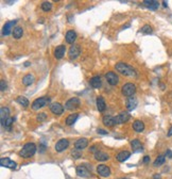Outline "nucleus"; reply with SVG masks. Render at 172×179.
<instances>
[{"mask_svg": "<svg viewBox=\"0 0 172 179\" xmlns=\"http://www.w3.org/2000/svg\"><path fill=\"white\" fill-rule=\"evenodd\" d=\"M15 25H16V21L15 20H12V21L7 22V24L3 26V29H2V34L3 35H9L11 32H13V30H14V28H15Z\"/></svg>", "mask_w": 172, "mask_h": 179, "instance_id": "nucleus-15", "label": "nucleus"}, {"mask_svg": "<svg viewBox=\"0 0 172 179\" xmlns=\"http://www.w3.org/2000/svg\"><path fill=\"white\" fill-rule=\"evenodd\" d=\"M30 64H31V63H30V62H26V63H25V66H26V67L30 66Z\"/></svg>", "mask_w": 172, "mask_h": 179, "instance_id": "nucleus-43", "label": "nucleus"}, {"mask_svg": "<svg viewBox=\"0 0 172 179\" xmlns=\"http://www.w3.org/2000/svg\"><path fill=\"white\" fill-rule=\"evenodd\" d=\"M0 165L2 167H7V169H16V162L12 161L10 158H1L0 159Z\"/></svg>", "mask_w": 172, "mask_h": 179, "instance_id": "nucleus-8", "label": "nucleus"}, {"mask_svg": "<svg viewBox=\"0 0 172 179\" xmlns=\"http://www.w3.org/2000/svg\"><path fill=\"white\" fill-rule=\"evenodd\" d=\"M137 103H138V101H137L136 98H134V97H129V98L127 99V109L129 110V111H133V110L137 107Z\"/></svg>", "mask_w": 172, "mask_h": 179, "instance_id": "nucleus-21", "label": "nucleus"}, {"mask_svg": "<svg viewBox=\"0 0 172 179\" xmlns=\"http://www.w3.org/2000/svg\"><path fill=\"white\" fill-rule=\"evenodd\" d=\"M140 31L141 33H144V34H151L152 33V27L151 26H149V25H144L142 28L140 29Z\"/></svg>", "mask_w": 172, "mask_h": 179, "instance_id": "nucleus-34", "label": "nucleus"}, {"mask_svg": "<svg viewBox=\"0 0 172 179\" xmlns=\"http://www.w3.org/2000/svg\"><path fill=\"white\" fill-rule=\"evenodd\" d=\"M118 179H130V178H118Z\"/></svg>", "mask_w": 172, "mask_h": 179, "instance_id": "nucleus-45", "label": "nucleus"}, {"mask_svg": "<svg viewBox=\"0 0 172 179\" xmlns=\"http://www.w3.org/2000/svg\"><path fill=\"white\" fill-rule=\"evenodd\" d=\"M130 114L127 112H121L120 114H118V115L115 117V119H116V124H118V125H121V124H124L127 123V120L130 119Z\"/></svg>", "mask_w": 172, "mask_h": 179, "instance_id": "nucleus-14", "label": "nucleus"}, {"mask_svg": "<svg viewBox=\"0 0 172 179\" xmlns=\"http://www.w3.org/2000/svg\"><path fill=\"white\" fill-rule=\"evenodd\" d=\"M97 132H98L99 134H103V135H105V134H107V131L106 130H103V129H97Z\"/></svg>", "mask_w": 172, "mask_h": 179, "instance_id": "nucleus-38", "label": "nucleus"}, {"mask_svg": "<svg viewBox=\"0 0 172 179\" xmlns=\"http://www.w3.org/2000/svg\"><path fill=\"white\" fill-rule=\"evenodd\" d=\"M109 154H106V152H103V151H99L97 150L95 152V159L96 160H98V161H106V160H109Z\"/></svg>", "mask_w": 172, "mask_h": 179, "instance_id": "nucleus-24", "label": "nucleus"}, {"mask_svg": "<svg viewBox=\"0 0 172 179\" xmlns=\"http://www.w3.org/2000/svg\"><path fill=\"white\" fill-rule=\"evenodd\" d=\"M130 156H131L130 151L122 150V151H120L119 154H117V160H118L119 162H124V161H127V159L130 158Z\"/></svg>", "mask_w": 172, "mask_h": 179, "instance_id": "nucleus-23", "label": "nucleus"}, {"mask_svg": "<svg viewBox=\"0 0 172 179\" xmlns=\"http://www.w3.org/2000/svg\"><path fill=\"white\" fill-rule=\"evenodd\" d=\"M36 152V145L34 143H27L24 145V147L19 151V156L22 158H31Z\"/></svg>", "mask_w": 172, "mask_h": 179, "instance_id": "nucleus-2", "label": "nucleus"}, {"mask_svg": "<svg viewBox=\"0 0 172 179\" xmlns=\"http://www.w3.org/2000/svg\"><path fill=\"white\" fill-rule=\"evenodd\" d=\"M77 175L82 178H88L91 176V172L85 165H79L77 167Z\"/></svg>", "mask_w": 172, "mask_h": 179, "instance_id": "nucleus-6", "label": "nucleus"}, {"mask_svg": "<svg viewBox=\"0 0 172 179\" xmlns=\"http://www.w3.org/2000/svg\"><path fill=\"white\" fill-rule=\"evenodd\" d=\"M80 107V99L77 98V97H74V98L68 99L65 103V108L67 110H74L78 109Z\"/></svg>", "mask_w": 172, "mask_h": 179, "instance_id": "nucleus-5", "label": "nucleus"}, {"mask_svg": "<svg viewBox=\"0 0 172 179\" xmlns=\"http://www.w3.org/2000/svg\"><path fill=\"white\" fill-rule=\"evenodd\" d=\"M33 82H34V76H33V75H31V74L26 75L25 77L22 78V83H24L26 86L31 85Z\"/></svg>", "mask_w": 172, "mask_h": 179, "instance_id": "nucleus-28", "label": "nucleus"}, {"mask_svg": "<svg viewBox=\"0 0 172 179\" xmlns=\"http://www.w3.org/2000/svg\"><path fill=\"white\" fill-rule=\"evenodd\" d=\"M89 84L92 86L94 88H99L101 86V79L99 76H95L89 80Z\"/></svg>", "mask_w": 172, "mask_h": 179, "instance_id": "nucleus-26", "label": "nucleus"}, {"mask_svg": "<svg viewBox=\"0 0 172 179\" xmlns=\"http://www.w3.org/2000/svg\"><path fill=\"white\" fill-rule=\"evenodd\" d=\"M136 92V85L133 83H125L122 86V94L127 97H132Z\"/></svg>", "mask_w": 172, "mask_h": 179, "instance_id": "nucleus-3", "label": "nucleus"}, {"mask_svg": "<svg viewBox=\"0 0 172 179\" xmlns=\"http://www.w3.org/2000/svg\"><path fill=\"white\" fill-rule=\"evenodd\" d=\"M14 122H15L14 117H11V116H10V117H9V118L5 120V123H4V126L3 127H5V128H7V129H10L11 125L14 123Z\"/></svg>", "mask_w": 172, "mask_h": 179, "instance_id": "nucleus-35", "label": "nucleus"}, {"mask_svg": "<svg viewBox=\"0 0 172 179\" xmlns=\"http://www.w3.org/2000/svg\"><path fill=\"white\" fill-rule=\"evenodd\" d=\"M163 4H164V7H167V1H163Z\"/></svg>", "mask_w": 172, "mask_h": 179, "instance_id": "nucleus-44", "label": "nucleus"}, {"mask_svg": "<svg viewBox=\"0 0 172 179\" xmlns=\"http://www.w3.org/2000/svg\"><path fill=\"white\" fill-rule=\"evenodd\" d=\"M165 160H166V158H165V156H163V154H161V156H158L157 158L155 159V161H154V166H161L162 164H164L165 163Z\"/></svg>", "mask_w": 172, "mask_h": 179, "instance_id": "nucleus-31", "label": "nucleus"}, {"mask_svg": "<svg viewBox=\"0 0 172 179\" xmlns=\"http://www.w3.org/2000/svg\"><path fill=\"white\" fill-rule=\"evenodd\" d=\"M116 70L117 71H119L121 75L125 76V77H130V78L137 77V71L136 70L134 69L132 66H130L129 64L122 63V62L116 64Z\"/></svg>", "mask_w": 172, "mask_h": 179, "instance_id": "nucleus-1", "label": "nucleus"}, {"mask_svg": "<svg viewBox=\"0 0 172 179\" xmlns=\"http://www.w3.org/2000/svg\"><path fill=\"white\" fill-rule=\"evenodd\" d=\"M78 116H79V114H78V113H74V114L68 115V116H67V118H66V125H68V126L74 125V124L76 123V120L78 119Z\"/></svg>", "mask_w": 172, "mask_h": 179, "instance_id": "nucleus-29", "label": "nucleus"}, {"mask_svg": "<svg viewBox=\"0 0 172 179\" xmlns=\"http://www.w3.org/2000/svg\"><path fill=\"white\" fill-rule=\"evenodd\" d=\"M46 118H47V114L46 113H39L38 115H37V117H36V119L38 122H44Z\"/></svg>", "mask_w": 172, "mask_h": 179, "instance_id": "nucleus-36", "label": "nucleus"}, {"mask_svg": "<svg viewBox=\"0 0 172 179\" xmlns=\"http://www.w3.org/2000/svg\"><path fill=\"white\" fill-rule=\"evenodd\" d=\"M0 90H1L2 92L7 90V82H5V81H4L3 79L0 81Z\"/></svg>", "mask_w": 172, "mask_h": 179, "instance_id": "nucleus-37", "label": "nucleus"}, {"mask_svg": "<svg viewBox=\"0 0 172 179\" xmlns=\"http://www.w3.org/2000/svg\"><path fill=\"white\" fill-rule=\"evenodd\" d=\"M153 178L154 179H161V175H159V174H155V175L153 176Z\"/></svg>", "mask_w": 172, "mask_h": 179, "instance_id": "nucleus-42", "label": "nucleus"}, {"mask_svg": "<svg viewBox=\"0 0 172 179\" xmlns=\"http://www.w3.org/2000/svg\"><path fill=\"white\" fill-rule=\"evenodd\" d=\"M131 146H132L134 151H141L142 150V145H141L140 141L137 140V139L131 141Z\"/></svg>", "mask_w": 172, "mask_h": 179, "instance_id": "nucleus-27", "label": "nucleus"}, {"mask_svg": "<svg viewBox=\"0 0 172 179\" xmlns=\"http://www.w3.org/2000/svg\"><path fill=\"white\" fill-rule=\"evenodd\" d=\"M149 161H150V157H149V156H144V163H148Z\"/></svg>", "mask_w": 172, "mask_h": 179, "instance_id": "nucleus-40", "label": "nucleus"}, {"mask_svg": "<svg viewBox=\"0 0 172 179\" xmlns=\"http://www.w3.org/2000/svg\"><path fill=\"white\" fill-rule=\"evenodd\" d=\"M52 9V3L49 2V1H45V2H42V10L45 11V12H48Z\"/></svg>", "mask_w": 172, "mask_h": 179, "instance_id": "nucleus-33", "label": "nucleus"}, {"mask_svg": "<svg viewBox=\"0 0 172 179\" xmlns=\"http://www.w3.org/2000/svg\"><path fill=\"white\" fill-rule=\"evenodd\" d=\"M166 157H167V158H169V159L172 158V151L170 150V149H168V150H167V152H166Z\"/></svg>", "mask_w": 172, "mask_h": 179, "instance_id": "nucleus-39", "label": "nucleus"}, {"mask_svg": "<svg viewBox=\"0 0 172 179\" xmlns=\"http://www.w3.org/2000/svg\"><path fill=\"white\" fill-rule=\"evenodd\" d=\"M65 51H66V47L64 45H60L57 46L55 49H54V56H55L57 60L62 59L65 54Z\"/></svg>", "mask_w": 172, "mask_h": 179, "instance_id": "nucleus-17", "label": "nucleus"}, {"mask_svg": "<svg viewBox=\"0 0 172 179\" xmlns=\"http://www.w3.org/2000/svg\"><path fill=\"white\" fill-rule=\"evenodd\" d=\"M97 172H98V174L101 177H109V175H111V169H109V167L107 166V165L105 164H100L97 167Z\"/></svg>", "mask_w": 172, "mask_h": 179, "instance_id": "nucleus-10", "label": "nucleus"}, {"mask_svg": "<svg viewBox=\"0 0 172 179\" xmlns=\"http://www.w3.org/2000/svg\"><path fill=\"white\" fill-rule=\"evenodd\" d=\"M24 34V30L21 27H15L14 30H13V35H14L15 39H20L21 36Z\"/></svg>", "mask_w": 172, "mask_h": 179, "instance_id": "nucleus-30", "label": "nucleus"}, {"mask_svg": "<svg viewBox=\"0 0 172 179\" xmlns=\"http://www.w3.org/2000/svg\"><path fill=\"white\" fill-rule=\"evenodd\" d=\"M87 145H88V140L87 139H85V137H82V139H79V140L74 143V148H76V150L80 151L87 147Z\"/></svg>", "mask_w": 172, "mask_h": 179, "instance_id": "nucleus-12", "label": "nucleus"}, {"mask_svg": "<svg viewBox=\"0 0 172 179\" xmlns=\"http://www.w3.org/2000/svg\"><path fill=\"white\" fill-rule=\"evenodd\" d=\"M17 102L19 103V105H21L22 107H28L29 105V100L26 97H24V96H19V97H17Z\"/></svg>", "mask_w": 172, "mask_h": 179, "instance_id": "nucleus-32", "label": "nucleus"}, {"mask_svg": "<svg viewBox=\"0 0 172 179\" xmlns=\"http://www.w3.org/2000/svg\"><path fill=\"white\" fill-rule=\"evenodd\" d=\"M50 110H51V112L53 114H55V115H61V114H63L64 112V107L61 103L59 102H54L52 105H50Z\"/></svg>", "mask_w": 172, "mask_h": 179, "instance_id": "nucleus-11", "label": "nucleus"}, {"mask_svg": "<svg viewBox=\"0 0 172 179\" xmlns=\"http://www.w3.org/2000/svg\"><path fill=\"white\" fill-rule=\"evenodd\" d=\"M65 39H66V42L68 44H74V41L77 39V33L74 30H69V31H67Z\"/></svg>", "mask_w": 172, "mask_h": 179, "instance_id": "nucleus-19", "label": "nucleus"}, {"mask_svg": "<svg viewBox=\"0 0 172 179\" xmlns=\"http://www.w3.org/2000/svg\"><path fill=\"white\" fill-rule=\"evenodd\" d=\"M105 78L107 82H109L111 85H117L118 82H119V77L116 75V73L114 71H109L107 74L105 75Z\"/></svg>", "mask_w": 172, "mask_h": 179, "instance_id": "nucleus-7", "label": "nucleus"}, {"mask_svg": "<svg viewBox=\"0 0 172 179\" xmlns=\"http://www.w3.org/2000/svg\"><path fill=\"white\" fill-rule=\"evenodd\" d=\"M68 146H69V141L66 140V139H61V140L55 144V150L57 151V152H62V151L65 150Z\"/></svg>", "mask_w": 172, "mask_h": 179, "instance_id": "nucleus-9", "label": "nucleus"}, {"mask_svg": "<svg viewBox=\"0 0 172 179\" xmlns=\"http://www.w3.org/2000/svg\"><path fill=\"white\" fill-rule=\"evenodd\" d=\"M49 102V98H47V97H40V98H37L35 99L34 101L32 102V109L33 110H38L42 107H45L47 103Z\"/></svg>", "mask_w": 172, "mask_h": 179, "instance_id": "nucleus-4", "label": "nucleus"}, {"mask_svg": "<svg viewBox=\"0 0 172 179\" xmlns=\"http://www.w3.org/2000/svg\"><path fill=\"white\" fill-rule=\"evenodd\" d=\"M133 129L136 132H142L144 129V124L141 120H139V119H136L133 123Z\"/></svg>", "mask_w": 172, "mask_h": 179, "instance_id": "nucleus-25", "label": "nucleus"}, {"mask_svg": "<svg viewBox=\"0 0 172 179\" xmlns=\"http://www.w3.org/2000/svg\"><path fill=\"white\" fill-rule=\"evenodd\" d=\"M97 108H98L99 112H103L106 109V103L105 100L102 96H98L97 97Z\"/></svg>", "mask_w": 172, "mask_h": 179, "instance_id": "nucleus-22", "label": "nucleus"}, {"mask_svg": "<svg viewBox=\"0 0 172 179\" xmlns=\"http://www.w3.org/2000/svg\"><path fill=\"white\" fill-rule=\"evenodd\" d=\"M80 53H81L80 46L74 45V46H71V47H70V49H69V52H68V54H69V58H70L71 60H74V59H77L78 56H80Z\"/></svg>", "mask_w": 172, "mask_h": 179, "instance_id": "nucleus-13", "label": "nucleus"}, {"mask_svg": "<svg viewBox=\"0 0 172 179\" xmlns=\"http://www.w3.org/2000/svg\"><path fill=\"white\" fill-rule=\"evenodd\" d=\"M102 122H103V124L107 127H113L114 125H116V119H115V117L111 115L104 116L103 119H102Z\"/></svg>", "mask_w": 172, "mask_h": 179, "instance_id": "nucleus-20", "label": "nucleus"}, {"mask_svg": "<svg viewBox=\"0 0 172 179\" xmlns=\"http://www.w3.org/2000/svg\"><path fill=\"white\" fill-rule=\"evenodd\" d=\"M142 4L144 7H147L148 9H150V10H156L159 7V2L155 1V0H144Z\"/></svg>", "mask_w": 172, "mask_h": 179, "instance_id": "nucleus-18", "label": "nucleus"}, {"mask_svg": "<svg viewBox=\"0 0 172 179\" xmlns=\"http://www.w3.org/2000/svg\"><path fill=\"white\" fill-rule=\"evenodd\" d=\"M167 135L168 137H172V126L169 128V130H168V133H167Z\"/></svg>", "mask_w": 172, "mask_h": 179, "instance_id": "nucleus-41", "label": "nucleus"}, {"mask_svg": "<svg viewBox=\"0 0 172 179\" xmlns=\"http://www.w3.org/2000/svg\"><path fill=\"white\" fill-rule=\"evenodd\" d=\"M10 117V110L7 107H1L0 109V118H1V125L4 126L5 120Z\"/></svg>", "mask_w": 172, "mask_h": 179, "instance_id": "nucleus-16", "label": "nucleus"}]
</instances>
